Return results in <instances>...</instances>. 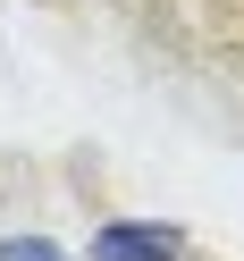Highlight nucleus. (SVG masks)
Returning a JSON list of instances; mask_svg holds the SVG:
<instances>
[{
  "label": "nucleus",
  "instance_id": "obj_1",
  "mask_svg": "<svg viewBox=\"0 0 244 261\" xmlns=\"http://www.w3.org/2000/svg\"><path fill=\"white\" fill-rule=\"evenodd\" d=\"M185 244H177V227H143V219H118L93 236V261H177Z\"/></svg>",
  "mask_w": 244,
  "mask_h": 261
},
{
  "label": "nucleus",
  "instance_id": "obj_2",
  "mask_svg": "<svg viewBox=\"0 0 244 261\" xmlns=\"http://www.w3.org/2000/svg\"><path fill=\"white\" fill-rule=\"evenodd\" d=\"M0 261H59L51 244H0Z\"/></svg>",
  "mask_w": 244,
  "mask_h": 261
}]
</instances>
